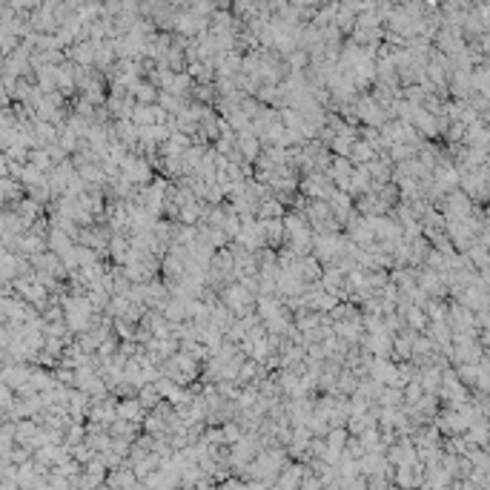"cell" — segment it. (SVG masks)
Returning <instances> with one entry per match:
<instances>
[{
	"label": "cell",
	"instance_id": "cell-5",
	"mask_svg": "<svg viewBox=\"0 0 490 490\" xmlns=\"http://www.w3.org/2000/svg\"><path fill=\"white\" fill-rule=\"evenodd\" d=\"M138 401H141L144 407H147V413H152L161 401H167L161 393H158V387L155 384H147V387H141V393H138Z\"/></svg>",
	"mask_w": 490,
	"mask_h": 490
},
{
	"label": "cell",
	"instance_id": "cell-2",
	"mask_svg": "<svg viewBox=\"0 0 490 490\" xmlns=\"http://www.w3.org/2000/svg\"><path fill=\"white\" fill-rule=\"evenodd\" d=\"M118 416L123 418V422H132V425H141L144 428V422H147V407L138 401V399H123L121 404H118Z\"/></svg>",
	"mask_w": 490,
	"mask_h": 490
},
{
	"label": "cell",
	"instance_id": "cell-4",
	"mask_svg": "<svg viewBox=\"0 0 490 490\" xmlns=\"http://www.w3.org/2000/svg\"><path fill=\"white\" fill-rule=\"evenodd\" d=\"M287 216V206L278 201L275 195L267 198L264 204H258V221H278V218H284Z\"/></svg>",
	"mask_w": 490,
	"mask_h": 490
},
{
	"label": "cell",
	"instance_id": "cell-3",
	"mask_svg": "<svg viewBox=\"0 0 490 490\" xmlns=\"http://www.w3.org/2000/svg\"><path fill=\"white\" fill-rule=\"evenodd\" d=\"M393 481L399 484V490H416L418 484L425 481V473H422V467H418V462H416V464H407V467H396V479Z\"/></svg>",
	"mask_w": 490,
	"mask_h": 490
},
{
	"label": "cell",
	"instance_id": "cell-1",
	"mask_svg": "<svg viewBox=\"0 0 490 490\" xmlns=\"http://www.w3.org/2000/svg\"><path fill=\"white\" fill-rule=\"evenodd\" d=\"M238 152H241V158L247 161V164H258V158H261V152H264V144H261V138H258V132L255 129H247V132H241L238 135Z\"/></svg>",
	"mask_w": 490,
	"mask_h": 490
}]
</instances>
